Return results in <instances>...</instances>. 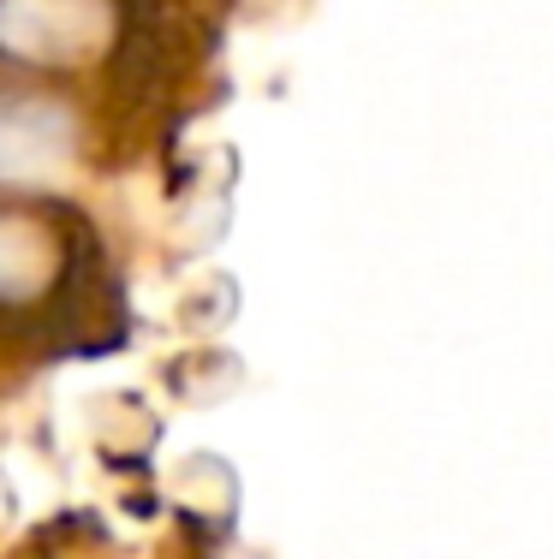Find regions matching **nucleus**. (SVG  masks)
<instances>
[{
  "mask_svg": "<svg viewBox=\"0 0 554 559\" xmlns=\"http://www.w3.org/2000/svg\"><path fill=\"white\" fill-rule=\"evenodd\" d=\"M48 269V226L24 221V215H0V304H19L43 286Z\"/></svg>",
  "mask_w": 554,
  "mask_h": 559,
  "instance_id": "obj_1",
  "label": "nucleus"
}]
</instances>
